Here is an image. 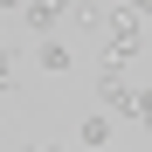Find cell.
<instances>
[{
  "label": "cell",
  "mask_w": 152,
  "mask_h": 152,
  "mask_svg": "<svg viewBox=\"0 0 152 152\" xmlns=\"http://www.w3.org/2000/svg\"><path fill=\"white\" fill-rule=\"evenodd\" d=\"M104 28H111V42H104V62L132 69V62H138V42H145V21H138L132 7H118V14H104Z\"/></svg>",
  "instance_id": "6da1fadb"
},
{
  "label": "cell",
  "mask_w": 152,
  "mask_h": 152,
  "mask_svg": "<svg viewBox=\"0 0 152 152\" xmlns=\"http://www.w3.org/2000/svg\"><path fill=\"white\" fill-rule=\"evenodd\" d=\"M97 97H104V111H132V104H138V90L124 83V69H118V62H104V76H97Z\"/></svg>",
  "instance_id": "7a4b0ae2"
},
{
  "label": "cell",
  "mask_w": 152,
  "mask_h": 152,
  "mask_svg": "<svg viewBox=\"0 0 152 152\" xmlns=\"http://www.w3.org/2000/svg\"><path fill=\"white\" fill-rule=\"evenodd\" d=\"M62 14H69V0H21V21H28L35 35H48V28L62 21Z\"/></svg>",
  "instance_id": "3957f363"
},
{
  "label": "cell",
  "mask_w": 152,
  "mask_h": 152,
  "mask_svg": "<svg viewBox=\"0 0 152 152\" xmlns=\"http://www.w3.org/2000/svg\"><path fill=\"white\" fill-rule=\"evenodd\" d=\"M76 138H83L90 152H97V145H111V118H97V111H90L83 124H76Z\"/></svg>",
  "instance_id": "277c9868"
},
{
  "label": "cell",
  "mask_w": 152,
  "mask_h": 152,
  "mask_svg": "<svg viewBox=\"0 0 152 152\" xmlns=\"http://www.w3.org/2000/svg\"><path fill=\"white\" fill-rule=\"evenodd\" d=\"M35 62H42L48 76H62V69L76 62V56H69V42H42V56H35Z\"/></svg>",
  "instance_id": "5b68a950"
},
{
  "label": "cell",
  "mask_w": 152,
  "mask_h": 152,
  "mask_svg": "<svg viewBox=\"0 0 152 152\" xmlns=\"http://www.w3.org/2000/svg\"><path fill=\"white\" fill-rule=\"evenodd\" d=\"M14 76H21V56H14L7 42H0V90H14Z\"/></svg>",
  "instance_id": "8992f818"
},
{
  "label": "cell",
  "mask_w": 152,
  "mask_h": 152,
  "mask_svg": "<svg viewBox=\"0 0 152 152\" xmlns=\"http://www.w3.org/2000/svg\"><path fill=\"white\" fill-rule=\"evenodd\" d=\"M132 118H145V132H152V83L138 90V104H132Z\"/></svg>",
  "instance_id": "52a82bcc"
},
{
  "label": "cell",
  "mask_w": 152,
  "mask_h": 152,
  "mask_svg": "<svg viewBox=\"0 0 152 152\" xmlns=\"http://www.w3.org/2000/svg\"><path fill=\"white\" fill-rule=\"evenodd\" d=\"M124 7H132V14H138V21H145V14H152V0H124Z\"/></svg>",
  "instance_id": "ba28073f"
},
{
  "label": "cell",
  "mask_w": 152,
  "mask_h": 152,
  "mask_svg": "<svg viewBox=\"0 0 152 152\" xmlns=\"http://www.w3.org/2000/svg\"><path fill=\"white\" fill-rule=\"evenodd\" d=\"M7 7H21V0H7Z\"/></svg>",
  "instance_id": "9c48e42d"
},
{
  "label": "cell",
  "mask_w": 152,
  "mask_h": 152,
  "mask_svg": "<svg viewBox=\"0 0 152 152\" xmlns=\"http://www.w3.org/2000/svg\"><path fill=\"white\" fill-rule=\"evenodd\" d=\"M48 152H62V145H48Z\"/></svg>",
  "instance_id": "30bf717a"
}]
</instances>
